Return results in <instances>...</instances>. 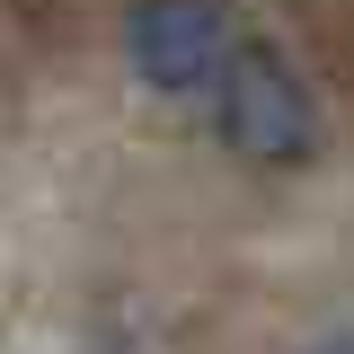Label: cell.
I'll return each instance as SVG.
<instances>
[{
    "label": "cell",
    "instance_id": "3957f363",
    "mask_svg": "<svg viewBox=\"0 0 354 354\" xmlns=\"http://www.w3.org/2000/svg\"><path fill=\"white\" fill-rule=\"evenodd\" d=\"M328 354H354V337H337V346H328Z\"/></svg>",
    "mask_w": 354,
    "mask_h": 354
},
{
    "label": "cell",
    "instance_id": "7a4b0ae2",
    "mask_svg": "<svg viewBox=\"0 0 354 354\" xmlns=\"http://www.w3.org/2000/svg\"><path fill=\"white\" fill-rule=\"evenodd\" d=\"M230 0H133L124 9V62L142 88L186 97V88H213L230 71Z\"/></svg>",
    "mask_w": 354,
    "mask_h": 354
},
{
    "label": "cell",
    "instance_id": "6da1fadb",
    "mask_svg": "<svg viewBox=\"0 0 354 354\" xmlns=\"http://www.w3.org/2000/svg\"><path fill=\"white\" fill-rule=\"evenodd\" d=\"M213 115H221V142L239 160H257V169H301L328 142V115L310 97L301 62L283 44H257V36H239L230 71L213 80Z\"/></svg>",
    "mask_w": 354,
    "mask_h": 354
}]
</instances>
